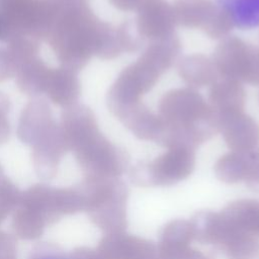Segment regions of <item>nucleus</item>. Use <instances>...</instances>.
I'll list each match as a JSON object with an SVG mask.
<instances>
[{"label": "nucleus", "mask_w": 259, "mask_h": 259, "mask_svg": "<svg viewBox=\"0 0 259 259\" xmlns=\"http://www.w3.org/2000/svg\"><path fill=\"white\" fill-rule=\"evenodd\" d=\"M158 114L164 121V132L158 144L167 149H195L219 132L215 111L189 87L166 92L160 100Z\"/></svg>", "instance_id": "f257e3e1"}, {"label": "nucleus", "mask_w": 259, "mask_h": 259, "mask_svg": "<svg viewBox=\"0 0 259 259\" xmlns=\"http://www.w3.org/2000/svg\"><path fill=\"white\" fill-rule=\"evenodd\" d=\"M181 51L179 38L173 34L153 41L138 60L117 77L109 92V107L116 114L121 109L142 102V97L159 81L172 66Z\"/></svg>", "instance_id": "f03ea898"}, {"label": "nucleus", "mask_w": 259, "mask_h": 259, "mask_svg": "<svg viewBox=\"0 0 259 259\" xmlns=\"http://www.w3.org/2000/svg\"><path fill=\"white\" fill-rule=\"evenodd\" d=\"M194 167V149L172 147L151 162L137 164L131 170L130 178L138 186H167L186 179Z\"/></svg>", "instance_id": "7ed1b4c3"}, {"label": "nucleus", "mask_w": 259, "mask_h": 259, "mask_svg": "<svg viewBox=\"0 0 259 259\" xmlns=\"http://www.w3.org/2000/svg\"><path fill=\"white\" fill-rule=\"evenodd\" d=\"M212 61L222 78L254 85L258 48L240 37L230 36L219 44Z\"/></svg>", "instance_id": "20e7f679"}, {"label": "nucleus", "mask_w": 259, "mask_h": 259, "mask_svg": "<svg viewBox=\"0 0 259 259\" xmlns=\"http://www.w3.org/2000/svg\"><path fill=\"white\" fill-rule=\"evenodd\" d=\"M137 11L136 27L143 37L156 41L174 34L173 9L166 0H142Z\"/></svg>", "instance_id": "39448f33"}, {"label": "nucleus", "mask_w": 259, "mask_h": 259, "mask_svg": "<svg viewBox=\"0 0 259 259\" xmlns=\"http://www.w3.org/2000/svg\"><path fill=\"white\" fill-rule=\"evenodd\" d=\"M218 130L234 152H252L259 144V124L244 111L217 114Z\"/></svg>", "instance_id": "423d86ee"}, {"label": "nucleus", "mask_w": 259, "mask_h": 259, "mask_svg": "<svg viewBox=\"0 0 259 259\" xmlns=\"http://www.w3.org/2000/svg\"><path fill=\"white\" fill-rule=\"evenodd\" d=\"M115 115L137 138L159 143L164 131V121L143 102L127 106Z\"/></svg>", "instance_id": "0eeeda50"}, {"label": "nucleus", "mask_w": 259, "mask_h": 259, "mask_svg": "<svg viewBox=\"0 0 259 259\" xmlns=\"http://www.w3.org/2000/svg\"><path fill=\"white\" fill-rule=\"evenodd\" d=\"M108 259H160L159 247L152 241L127 234H115L105 241Z\"/></svg>", "instance_id": "6e6552de"}, {"label": "nucleus", "mask_w": 259, "mask_h": 259, "mask_svg": "<svg viewBox=\"0 0 259 259\" xmlns=\"http://www.w3.org/2000/svg\"><path fill=\"white\" fill-rule=\"evenodd\" d=\"M208 100L217 114L244 111L246 91L241 82L223 78L210 85Z\"/></svg>", "instance_id": "1a4fd4ad"}, {"label": "nucleus", "mask_w": 259, "mask_h": 259, "mask_svg": "<svg viewBox=\"0 0 259 259\" xmlns=\"http://www.w3.org/2000/svg\"><path fill=\"white\" fill-rule=\"evenodd\" d=\"M178 74L192 89L210 86L218 77L213 61L202 54L187 55L180 59Z\"/></svg>", "instance_id": "9d476101"}, {"label": "nucleus", "mask_w": 259, "mask_h": 259, "mask_svg": "<svg viewBox=\"0 0 259 259\" xmlns=\"http://www.w3.org/2000/svg\"><path fill=\"white\" fill-rule=\"evenodd\" d=\"M217 4L211 0H175L172 9L176 24L201 30L209 22Z\"/></svg>", "instance_id": "9b49d317"}, {"label": "nucleus", "mask_w": 259, "mask_h": 259, "mask_svg": "<svg viewBox=\"0 0 259 259\" xmlns=\"http://www.w3.org/2000/svg\"><path fill=\"white\" fill-rule=\"evenodd\" d=\"M221 213L237 229L259 238V200L233 201Z\"/></svg>", "instance_id": "f8f14e48"}, {"label": "nucleus", "mask_w": 259, "mask_h": 259, "mask_svg": "<svg viewBox=\"0 0 259 259\" xmlns=\"http://www.w3.org/2000/svg\"><path fill=\"white\" fill-rule=\"evenodd\" d=\"M254 151L252 152H230L222 156L214 165L217 178L227 184H235L245 181L249 172Z\"/></svg>", "instance_id": "ddd939ff"}, {"label": "nucleus", "mask_w": 259, "mask_h": 259, "mask_svg": "<svg viewBox=\"0 0 259 259\" xmlns=\"http://www.w3.org/2000/svg\"><path fill=\"white\" fill-rule=\"evenodd\" d=\"M214 247L228 259H257L259 257L258 238L233 225L224 241Z\"/></svg>", "instance_id": "4468645a"}, {"label": "nucleus", "mask_w": 259, "mask_h": 259, "mask_svg": "<svg viewBox=\"0 0 259 259\" xmlns=\"http://www.w3.org/2000/svg\"><path fill=\"white\" fill-rule=\"evenodd\" d=\"M218 5L227 12L234 26L240 29L259 26V0H218Z\"/></svg>", "instance_id": "2eb2a0df"}, {"label": "nucleus", "mask_w": 259, "mask_h": 259, "mask_svg": "<svg viewBox=\"0 0 259 259\" xmlns=\"http://www.w3.org/2000/svg\"><path fill=\"white\" fill-rule=\"evenodd\" d=\"M193 240V230L190 221L174 220L164 227L159 247L189 246Z\"/></svg>", "instance_id": "dca6fc26"}, {"label": "nucleus", "mask_w": 259, "mask_h": 259, "mask_svg": "<svg viewBox=\"0 0 259 259\" xmlns=\"http://www.w3.org/2000/svg\"><path fill=\"white\" fill-rule=\"evenodd\" d=\"M233 27L234 24L230 16L217 4V8L209 22L202 31L211 38H222L227 36Z\"/></svg>", "instance_id": "f3484780"}, {"label": "nucleus", "mask_w": 259, "mask_h": 259, "mask_svg": "<svg viewBox=\"0 0 259 259\" xmlns=\"http://www.w3.org/2000/svg\"><path fill=\"white\" fill-rule=\"evenodd\" d=\"M160 259H207L204 254L189 246L159 247Z\"/></svg>", "instance_id": "a211bd4d"}, {"label": "nucleus", "mask_w": 259, "mask_h": 259, "mask_svg": "<svg viewBox=\"0 0 259 259\" xmlns=\"http://www.w3.org/2000/svg\"><path fill=\"white\" fill-rule=\"evenodd\" d=\"M247 186L255 192H259V158L254 151V157L250 166L249 172L245 179Z\"/></svg>", "instance_id": "6ab92c4d"}, {"label": "nucleus", "mask_w": 259, "mask_h": 259, "mask_svg": "<svg viewBox=\"0 0 259 259\" xmlns=\"http://www.w3.org/2000/svg\"><path fill=\"white\" fill-rule=\"evenodd\" d=\"M112 5L123 11L137 10L142 0H110Z\"/></svg>", "instance_id": "aec40b11"}, {"label": "nucleus", "mask_w": 259, "mask_h": 259, "mask_svg": "<svg viewBox=\"0 0 259 259\" xmlns=\"http://www.w3.org/2000/svg\"><path fill=\"white\" fill-rule=\"evenodd\" d=\"M256 154H257V157L259 158V151H257V152H256Z\"/></svg>", "instance_id": "412c9836"}, {"label": "nucleus", "mask_w": 259, "mask_h": 259, "mask_svg": "<svg viewBox=\"0 0 259 259\" xmlns=\"http://www.w3.org/2000/svg\"><path fill=\"white\" fill-rule=\"evenodd\" d=\"M42 259H57V258H42Z\"/></svg>", "instance_id": "4be33fe9"}]
</instances>
